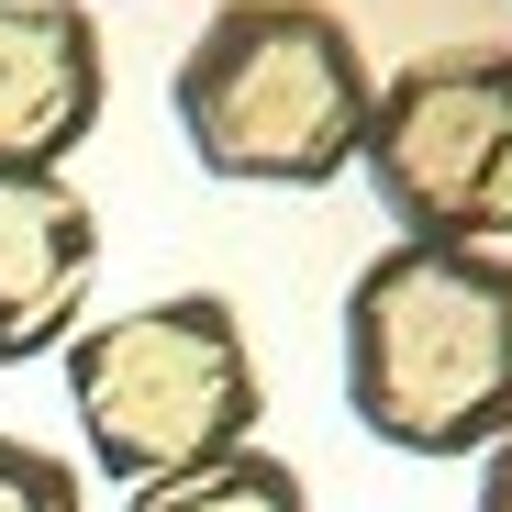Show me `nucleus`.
<instances>
[{
    "instance_id": "obj_4",
    "label": "nucleus",
    "mask_w": 512,
    "mask_h": 512,
    "mask_svg": "<svg viewBox=\"0 0 512 512\" xmlns=\"http://www.w3.org/2000/svg\"><path fill=\"white\" fill-rule=\"evenodd\" d=\"M368 190L412 245H512V45H423L368 101Z\"/></svg>"
},
{
    "instance_id": "obj_3",
    "label": "nucleus",
    "mask_w": 512,
    "mask_h": 512,
    "mask_svg": "<svg viewBox=\"0 0 512 512\" xmlns=\"http://www.w3.org/2000/svg\"><path fill=\"white\" fill-rule=\"evenodd\" d=\"M67 412L101 479L156 490L201 457L256 446V412H268L256 334L223 290H156V301L90 312L67 334Z\"/></svg>"
},
{
    "instance_id": "obj_9",
    "label": "nucleus",
    "mask_w": 512,
    "mask_h": 512,
    "mask_svg": "<svg viewBox=\"0 0 512 512\" xmlns=\"http://www.w3.org/2000/svg\"><path fill=\"white\" fill-rule=\"evenodd\" d=\"M468 512H512V435L479 457V501H468Z\"/></svg>"
},
{
    "instance_id": "obj_7",
    "label": "nucleus",
    "mask_w": 512,
    "mask_h": 512,
    "mask_svg": "<svg viewBox=\"0 0 512 512\" xmlns=\"http://www.w3.org/2000/svg\"><path fill=\"white\" fill-rule=\"evenodd\" d=\"M123 512H312V479L268 446H234V457H201L156 490H123Z\"/></svg>"
},
{
    "instance_id": "obj_6",
    "label": "nucleus",
    "mask_w": 512,
    "mask_h": 512,
    "mask_svg": "<svg viewBox=\"0 0 512 512\" xmlns=\"http://www.w3.org/2000/svg\"><path fill=\"white\" fill-rule=\"evenodd\" d=\"M112 56L90 0H0V167H67L101 134Z\"/></svg>"
},
{
    "instance_id": "obj_1",
    "label": "nucleus",
    "mask_w": 512,
    "mask_h": 512,
    "mask_svg": "<svg viewBox=\"0 0 512 512\" xmlns=\"http://www.w3.org/2000/svg\"><path fill=\"white\" fill-rule=\"evenodd\" d=\"M346 412L401 457H490L512 435V245L390 234L346 279Z\"/></svg>"
},
{
    "instance_id": "obj_8",
    "label": "nucleus",
    "mask_w": 512,
    "mask_h": 512,
    "mask_svg": "<svg viewBox=\"0 0 512 512\" xmlns=\"http://www.w3.org/2000/svg\"><path fill=\"white\" fill-rule=\"evenodd\" d=\"M0 512H90V501H78V468L56 446H34V435L0 423Z\"/></svg>"
},
{
    "instance_id": "obj_2",
    "label": "nucleus",
    "mask_w": 512,
    "mask_h": 512,
    "mask_svg": "<svg viewBox=\"0 0 512 512\" xmlns=\"http://www.w3.org/2000/svg\"><path fill=\"white\" fill-rule=\"evenodd\" d=\"M379 67L334 0H223L190 34L167 112L201 179L223 190H323L368 145Z\"/></svg>"
},
{
    "instance_id": "obj_5",
    "label": "nucleus",
    "mask_w": 512,
    "mask_h": 512,
    "mask_svg": "<svg viewBox=\"0 0 512 512\" xmlns=\"http://www.w3.org/2000/svg\"><path fill=\"white\" fill-rule=\"evenodd\" d=\"M101 290V212L67 167H0V368L67 357Z\"/></svg>"
}]
</instances>
